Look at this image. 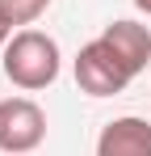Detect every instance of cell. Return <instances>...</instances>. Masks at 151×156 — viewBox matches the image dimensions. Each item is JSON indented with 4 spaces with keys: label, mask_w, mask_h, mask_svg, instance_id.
Instances as JSON below:
<instances>
[{
    "label": "cell",
    "mask_w": 151,
    "mask_h": 156,
    "mask_svg": "<svg viewBox=\"0 0 151 156\" xmlns=\"http://www.w3.org/2000/svg\"><path fill=\"white\" fill-rule=\"evenodd\" d=\"M4 76L13 80L17 89L25 93H38V89H50L55 80H59V68H63V51H59V42L42 34V30L25 26L17 30L13 38H8V47H4Z\"/></svg>",
    "instance_id": "6da1fadb"
},
{
    "label": "cell",
    "mask_w": 151,
    "mask_h": 156,
    "mask_svg": "<svg viewBox=\"0 0 151 156\" xmlns=\"http://www.w3.org/2000/svg\"><path fill=\"white\" fill-rule=\"evenodd\" d=\"M72 72H76L80 93H88V97H118V93H126V84L134 80L130 63H126V59L113 51L101 34L92 38V42H84V47H80Z\"/></svg>",
    "instance_id": "7a4b0ae2"
},
{
    "label": "cell",
    "mask_w": 151,
    "mask_h": 156,
    "mask_svg": "<svg viewBox=\"0 0 151 156\" xmlns=\"http://www.w3.org/2000/svg\"><path fill=\"white\" fill-rule=\"evenodd\" d=\"M46 139V114L34 97H4L0 101V152L29 156Z\"/></svg>",
    "instance_id": "3957f363"
},
{
    "label": "cell",
    "mask_w": 151,
    "mask_h": 156,
    "mask_svg": "<svg viewBox=\"0 0 151 156\" xmlns=\"http://www.w3.org/2000/svg\"><path fill=\"white\" fill-rule=\"evenodd\" d=\"M97 156H151V122L147 118H113L97 135Z\"/></svg>",
    "instance_id": "277c9868"
},
{
    "label": "cell",
    "mask_w": 151,
    "mask_h": 156,
    "mask_svg": "<svg viewBox=\"0 0 151 156\" xmlns=\"http://www.w3.org/2000/svg\"><path fill=\"white\" fill-rule=\"evenodd\" d=\"M101 38H105V42H109V47L130 63L134 76L147 72V63H151V30H147V26L126 21V17H122V21H109V26L101 30Z\"/></svg>",
    "instance_id": "5b68a950"
},
{
    "label": "cell",
    "mask_w": 151,
    "mask_h": 156,
    "mask_svg": "<svg viewBox=\"0 0 151 156\" xmlns=\"http://www.w3.org/2000/svg\"><path fill=\"white\" fill-rule=\"evenodd\" d=\"M0 9L8 13L13 26H34V21L50 9V0H0Z\"/></svg>",
    "instance_id": "8992f818"
},
{
    "label": "cell",
    "mask_w": 151,
    "mask_h": 156,
    "mask_svg": "<svg viewBox=\"0 0 151 156\" xmlns=\"http://www.w3.org/2000/svg\"><path fill=\"white\" fill-rule=\"evenodd\" d=\"M13 34H17V26H13V21H8V13L0 9V51L8 47V38H13Z\"/></svg>",
    "instance_id": "52a82bcc"
},
{
    "label": "cell",
    "mask_w": 151,
    "mask_h": 156,
    "mask_svg": "<svg viewBox=\"0 0 151 156\" xmlns=\"http://www.w3.org/2000/svg\"><path fill=\"white\" fill-rule=\"evenodd\" d=\"M134 4H139V13H147V17H151V0H134Z\"/></svg>",
    "instance_id": "ba28073f"
}]
</instances>
